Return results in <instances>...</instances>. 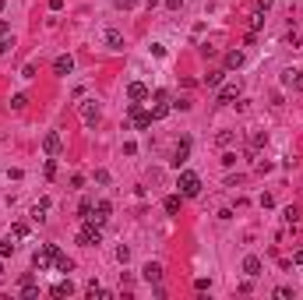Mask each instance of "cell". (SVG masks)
Masks as SVG:
<instances>
[{"label":"cell","instance_id":"1","mask_svg":"<svg viewBox=\"0 0 303 300\" xmlns=\"http://www.w3.org/2000/svg\"><path fill=\"white\" fill-rule=\"evenodd\" d=\"M180 195H183V198H198V195H201V177L191 173V170H183V173H180Z\"/></svg>","mask_w":303,"mask_h":300},{"label":"cell","instance_id":"2","mask_svg":"<svg viewBox=\"0 0 303 300\" xmlns=\"http://www.w3.org/2000/svg\"><path fill=\"white\" fill-rule=\"evenodd\" d=\"M57 254H60V247H57V244H46L43 251H35V254H32V265L39 269V272H46L53 261H57Z\"/></svg>","mask_w":303,"mask_h":300},{"label":"cell","instance_id":"3","mask_svg":"<svg viewBox=\"0 0 303 300\" xmlns=\"http://www.w3.org/2000/svg\"><path fill=\"white\" fill-rule=\"evenodd\" d=\"M78 244H81V247H99V244H102V226L85 222V226L78 230Z\"/></svg>","mask_w":303,"mask_h":300},{"label":"cell","instance_id":"4","mask_svg":"<svg viewBox=\"0 0 303 300\" xmlns=\"http://www.w3.org/2000/svg\"><path fill=\"white\" fill-rule=\"evenodd\" d=\"M127 113H131V120H134L138 131H148V127H152V113H145L141 102H131V106H127Z\"/></svg>","mask_w":303,"mask_h":300},{"label":"cell","instance_id":"5","mask_svg":"<svg viewBox=\"0 0 303 300\" xmlns=\"http://www.w3.org/2000/svg\"><path fill=\"white\" fill-rule=\"evenodd\" d=\"M109 212H113L109 201H95V208H92V215H88L85 222H95V226H102V222H109Z\"/></svg>","mask_w":303,"mask_h":300},{"label":"cell","instance_id":"6","mask_svg":"<svg viewBox=\"0 0 303 300\" xmlns=\"http://www.w3.org/2000/svg\"><path fill=\"white\" fill-rule=\"evenodd\" d=\"M233 99H240V82H226V85L219 89V106L233 102Z\"/></svg>","mask_w":303,"mask_h":300},{"label":"cell","instance_id":"7","mask_svg":"<svg viewBox=\"0 0 303 300\" xmlns=\"http://www.w3.org/2000/svg\"><path fill=\"white\" fill-rule=\"evenodd\" d=\"M102 39H106L109 50H124V32H120V28H106V32H102Z\"/></svg>","mask_w":303,"mask_h":300},{"label":"cell","instance_id":"8","mask_svg":"<svg viewBox=\"0 0 303 300\" xmlns=\"http://www.w3.org/2000/svg\"><path fill=\"white\" fill-rule=\"evenodd\" d=\"M43 148H46V156H57L60 148H64V138H60L57 131H50V134L43 138Z\"/></svg>","mask_w":303,"mask_h":300},{"label":"cell","instance_id":"9","mask_svg":"<svg viewBox=\"0 0 303 300\" xmlns=\"http://www.w3.org/2000/svg\"><path fill=\"white\" fill-rule=\"evenodd\" d=\"M71 71H74V57L71 53H60L53 60V74H71Z\"/></svg>","mask_w":303,"mask_h":300},{"label":"cell","instance_id":"10","mask_svg":"<svg viewBox=\"0 0 303 300\" xmlns=\"http://www.w3.org/2000/svg\"><path fill=\"white\" fill-rule=\"evenodd\" d=\"M127 96H131V102H145L152 92H148V85H141V82H131V85H127Z\"/></svg>","mask_w":303,"mask_h":300},{"label":"cell","instance_id":"11","mask_svg":"<svg viewBox=\"0 0 303 300\" xmlns=\"http://www.w3.org/2000/svg\"><path fill=\"white\" fill-rule=\"evenodd\" d=\"M261 269H264V265H261V258H257V254H247V258H243V272H247L250 279H257Z\"/></svg>","mask_w":303,"mask_h":300},{"label":"cell","instance_id":"12","mask_svg":"<svg viewBox=\"0 0 303 300\" xmlns=\"http://www.w3.org/2000/svg\"><path fill=\"white\" fill-rule=\"evenodd\" d=\"M141 279H145V283H159V279H162V265H155V261H148V265L141 269Z\"/></svg>","mask_w":303,"mask_h":300},{"label":"cell","instance_id":"13","mask_svg":"<svg viewBox=\"0 0 303 300\" xmlns=\"http://www.w3.org/2000/svg\"><path fill=\"white\" fill-rule=\"evenodd\" d=\"M243 50H229V53H226V71H240L243 67Z\"/></svg>","mask_w":303,"mask_h":300},{"label":"cell","instance_id":"14","mask_svg":"<svg viewBox=\"0 0 303 300\" xmlns=\"http://www.w3.org/2000/svg\"><path fill=\"white\" fill-rule=\"evenodd\" d=\"M187 156H191V141H187V138H183V141H180V148H176V152H173V166L180 170V166L187 163Z\"/></svg>","mask_w":303,"mask_h":300},{"label":"cell","instance_id":"15","mask_svg":"<svg viewBox=\"0 0 303 300\" xmlns=\"http://www.w3.org/2000/svg\"><path fill=\"white\" fill-rule=\"evenodd\" d=\"M282 85H289V89H303V67H300V71H286V74H282Z\"/></svg>","mask_w":303,"mask_h":300},{"label":"cell","instance_id":"16","mask_svg":"<svg viewBox=\"0 0 303 300\" xmlns=\"http://www.w3.org/2000/svg\"><path fill=\"white\" fill-rule=\"evenodd\" d=\"M81 117H85L88 127H95V124H99V106H95V102H85V106H81Z\"/></svg>","mask_w":303,"mask_h":300},{"label":"cell","instance_id":"17","mask_svg":"<svg viewBox=\"0 0 303 300\" xmlns=\"http://www.w3.org/2000/svg\"><path fill=\"white\" fill-rule=\"evenodd\" d=\"M46 212H50V198H39V201L32 205V219H35V222H43Z\"/></svg>","mask_w":303,"mask_h":300},{"label":"cell","instance_id":"18","mask_svg":"<svg viewBox=\"0 0 303 300\" xmlns=\"http://www.w3.org/2000/svg\"><path fill=\"white\" fill-rule=\"evenodd\" d=\"M169 109H173V102H155V106H152V120H162V117H169Z\"/></svg>","mask_w":303,"mask_h":300},{"label":"cell","instance_id":"19","mask_svg":"<svg viewBox=\"0 0 303 300\" xmlns=\"http://www.w3.org/2000/svg\"><path fill=\"white\" fill-rule=\"evenodd\" d=\"M180 201H183V195H169V198L162 201V208H166L169 215H176V212H180Z\"/></svg>","mask_w":303,"mask_h":300},{"label":"cell","instance_id":"20","mask_svg":"<svg viewBox=\"0 0 303 300\" xmlns=\"http://www.w3.org/2000/svg\"><path fill=\"white\" fill-rule=\"evenodd\" d=\"M11 50H14V35L7 28V32H0V53H11Z\"/></svg>","mask_w":303,"mask_h":300},{"label":"cell","instance_id":"21","mask_svg":"<svg viewBox=\"0 0 303 300\" xmlns=\"http://www.w3.org/2000/svg\"><path fill=\"white\" fill-rule=\"evenodd\" d=\"M53 265H57V272H71V269H74V258H67V254H57V261H53Z\"/></svg>","mask_w":303,"mask_h":300},{"label":"cell","instance_id":"22","mask_svg":"<svg viewBox=\"0 0 303 300\" xmlns=\"http://www.w3.org/2000/svg\"><path fill=\"white\" fill-rule=\"evenodd\" d=\"M222 74H226V71H208V74H205L201 82H205L208 89H215V85H222Z\"/></svg>","mask_w":303,"mask_h":300},{"label":"cell","instance_id":"23","mask_svg":"<svg viewBox=\"0 0 303 300\" xmlns=\"http://www.w3.org/2000/svg\"><path fill=\"white\" fill-rule=\"evenodd\" d=\"M261 28H264V11L257 7V11L250 14V32H261Z\"/></svg>","mask_w":303,"mask_h":300},{"label":"cell","instance_id":"24","mask_svg":"<svg viewBox=\"0 0 303 300\" xmlns=\"http://www.w3.org/2000/svg\"><path fill=\"white\" fill-rule=\"evenodd\" d=\"M50 293H53V297H71V293H74V286H71V279H67V283H57Z\"/></svg>","mask_w":303,"mask_h":300},{"label":"cell","instance_id":"25","mask_svg":"<svg viewBox=\"0 0 303 300\" xmlns=\"http://www.w3.org/2000/svg\"><path fill=\"white\" fill-rule=\"evenodd\" d=\"M215 141H219L222 148H229V145L236 141V134H233V131H219V134H215Z\"/></svg>","mask_w":303,"mask_h":300},{"label":"cell","instance_id":"26","mask_svg":"<svg viewBox=\"0 0 303 300\" xmlns=\"http://www.w3.org/2000/svg\"><path fill=\"white\" fill-rule=\"evenodd\" d=\"M92 208H95V201H92V198H81V205H78V215H81V219H88V215H92Z\"/></svg>","mask_w":303,"mask_h":300},{"label":"cell","instance_id":"27","mask_svg":"<svg viewBox=\"0 0 303 300\" xmlns=\"http://www.w3.org/2000/svg\"><path fill=\"white\" fill-rule=\"evenodd\" d=\"M21 297H25V300H39V286H35V283L21 286Z\"/></svg>","mask_w":303,"mask_h":300},{"label":"cell","instance_id":"28","mask_svg":"<svg viewBox=\"0 0 303 300\" xmlns=\"http://www.w3.org/2000/svg\"><path fill=\"white\" fill-rule=\"evenodd\" d=\"M11 254H14V244L7 237V240H0V258H11Z\"/></svg>","mask_w":303,"mask_h":300},{"label":"cell","instance_id":"29","mask_svg":"<svg viewBox=\"0 0 303 300\" xmlns=\"http://www.w3.org/2000/svg\"><path fill=\"white\" fill-rule=\"evenodd\" d=\"M11 233L21 240V237H28V222H14V226H11Z\"/></svg>","mask_w":303,"mask_h":300},{"label":"cell","instance_id":"30","mask_svg":"<svg viewBox=\"0 0 303 300\" xmlns=\"http://www.w3.org/2000/svg\"><path fill=\"white\" fill-rule=\"evenodd\" d=\"M261 145H264V134H261V131H257V134H250V156L257 152V148H261Z\"/></svg>","mask_w":303,"mask_h":300},{"label":"cell","instance_id":"31","mask_svg":"<svg viewBox=\"0 0 303 300\" xmlns=\"http://www.w3.org/2000/svg\"><path fill=\"white\" fill-rule=\"evenodd\" d=\"M117 261H120V265H127V261H131V247L120 244V247H117Z\"/></svg>","mask_w":303,"mask_h":300},{"label":"cell","instance_id":"32","mask_svg":"<svg viewBox=\"0 0 303 300\" xmlns=\"http://www.w3.org/2000/svg\"><path fill=\"white\" fill-rule=\"evenodd\" d=\"M25 102H28V96H21V92L11 96V109H25Z\"/></svg>","mask_w":303,"mask_h":300},{"label":"cell","instance_id":"33","mask_svg":"<svg viewBox=\"0 0 303 300\" xmlns=\"http://www.w3.org/2000/svg\"><path fill=\"white\" fill-rule=\"evenodd\" d=\"M275 297H279V300H293V290H289V286H279Z\"/></svg>","mask_w":303,"mask_h":300},{"label":"cell","instance_id":"34","mask_svg":"<svg viewBox=\"0 0 303 300\" xmlns=\"http://www.w3.org/2000/svg\"><path fill=\"white\" fill-rule=\"evenodd\" d=\"M46 177H50V180L57 177V159H46Z\"/></svg>","mask_w":303,"mask_h":300},{"label":"cell","instance_id":"35","mask_svg":"<svg viewBox=\"0 0 303 300\" xmlns=\"http://www.w3.org/2000/svg\"><path fill=\"white\" fill-rule=\"evenodd\" d=\"M21 78H35V64H25L21 67Z\"/></svg>","mask_w":303,"mask_h":300},{"label":"cell","instance_id":"36","mask_svg":"<svg viewBox=\"0 0 303 300\" xmlns=\"http://www.w3.org/2000/svg\"><path fill=\"white\" fill-rule=\"evenodd\" d=\"M222 166H236V152H226L222 156Z\"/></svg>","mask_w":303,"mask_h":300},{"label":"cell","instance_id":"37","mask_svg":"<svg viewBox=\"0 0 303 300\" xmlns=\"http://www.w3.org/2000/svg\"><path fill=\"white\" fill-rule=\"evenodd\" d=\"M300 219V208H286V222H296Z\"/></svg>","mask_w":303,"mask_h":300},{"label":"cell","instance_id":"38","mask_svg":"<svg viewBox=\"0 0 303 300\" xmlns=\"http://www.w3.org/2000/svg\"><path fill=\"white\" fill-rule=\"evenodd\" d=\"M162 4H166L169 11H180V7H183V0H162Z\"/></svg>","mask_w":303,"mask_h":300},{"label":"cell","instance_id":"39","mask_svg":"<svg viewBox=\"0 0 303 300\" xmlns=\"http://www.w3.org/2000/svg\"><path fill=\"white\" fill-rule=\"evenodd\" d=\"M134 4H138V0H117V7H124V11H131Z\"/></svg>","mask_w":303,"mask_h":300},{"label":"cell","instance_id":"40","mask_svg":"<svg viewBox=\"0 0 303 300\" xmlns=\"http://www.w3.org/2000/svg\"><path fill=\"white\" fill-rule=\"evenodd\" d=\"M293 265H303V247H300V251H293Z\"/></svg>","mask_w":303,"mask_h":300},{"label":"cell","instance_id":"41","mask_svg":"<svg viewBox=\"0 0 303 300\" xmlns=\"http://www.w3.org/2000/svg\"><path fill=\"white\" fill-rule=\"evenodd\" d=\"M272 4H275V0H257V7H261V11H268Z\"/></svg>","mask_w":303,"mask_h":300},{"label":"cell","instance_id":"42","mask_svg":"<svg viewBox=\"0 0 303 300\" xmlns=\"http://www.w3.org/2000/svg\"><path fill=\"white\" fill-rule=\"evenodd\" d=\"M64 7V0H50V11H60Z\"/></svg>","mask_w":303,"mask_h":300},{"label":"cell","instance_id":"43","mask_svg":"<svg viewBox=\"0 0 303 300\" xmlns=\"http://www.w3.org/2000/svg\"><path fill=\"white\" fill-rule=\"evenodd\" d=\"M0 276H4V258H0Z\"/></svg>","mask_w":303,"mask_h":300},{"label":"cell","instance_id":"44","mask_svg":"<svg viewBox=\"0 0 303 300\" xmlns=\"http://www.w3.org/2000/svg\"><path fill=\"white\" fill-rule=\"evenodd\" d=\"M4 7H7V0H0V11H4Z\"/></svg>","mask_w":303,"mask_h":300}]
</instances>
